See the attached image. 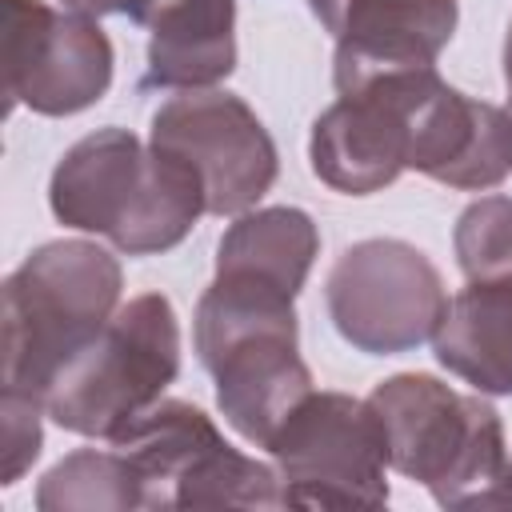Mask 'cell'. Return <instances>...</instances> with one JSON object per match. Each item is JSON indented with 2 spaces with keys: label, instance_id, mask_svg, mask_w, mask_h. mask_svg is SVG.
Here are the masks:
<instances>
[{
  "label": "cell",
  "instance_id": "17",
  "mask_svg": "<svg viewBox=\"0 0 512 512\" xmlns=\"http://www.w3.org/2000/svg\"><path fill=\"white\" fill-rule=\"evenodd\" d=\"M456 264L468 284L512 280V196L472 200L452 228Z\"/></svg>",
  "mask_w": 512,
  "mask_h": 512
},
{
  "label": "cell",
  "instance_id": "7",
  "mask_svg": "<svg viewBox=\"0 0 512 512\" xmlns=\"http://www.w3.org/2000/svg\"><path fill=\"white\" fill-rule=\"evenodd\" d=\"M440 268L408 240L348 244L324 280V308L344 344L364 356H400L428 344L448 312Z\"/></svg>",
  "mask_w": 512,
  "mask_h": 512
},
{
  "label": "cell",
  "instance_id": "5",
  "mask_svg": "<svg viewBox=\"0 0 512 512\" xmlns=\"http://www.w3.org/2000/svg\"><path fill=\"white\" fill-rule=\"evenodd\" d=\"M180 372V320L164 292H140L112 312L52 380L44 412L56 428L112 440L152 408Z\"/></svg>",
  "mask_w": 512,
  "mask_h": 512
},
{
  "label": "cell",
  "instance_id": "19",
  "mask_svg": "<svg viewBox=\"0 0 512 512\" xmlns=\"http://www.w3.org/2000/svg\"><path fill=\"white\" fill-rule=\"evenodd\" d=\"M64 8H76V12H84V16H128L132 24H144V16H148V8H152V0H60Z\"/></svg>",
  "mask_w": 512,
  "mask_h": 512
},
{
  "label": "cell",
  "instance_id": "3",
  "mask_svg": "<svg viewBox=\"0 0 512 512\" xmlns=\"http://www.w3.org/2000/svg\"><path fill=\"white\" fill-rule=\"evenodd\" d=\"M388 468L424 484L440 508H512V452L484 392L428 372H396L368 396Z\"/></svg>",
  "mask_w": 512,
  "mask_h": 512
},
{
  "label": "cell",
  "instance_id": "21",
  "mask_svg": "<svg viewBox=\"0 0 512 512\" xmlns=\"http://www.w3.org/2000/svg\"><path fill=\"white\" fill-rule=\"evenodd\" d=\"M508 112H512V108H508Z\"/></svg>",
  "mask_w": 512,
  "mask_h": 512
},
{
  "label": "cell",
  "instance_id": "16",
  "mask_svg": "<svg viewBox=\"0 0 512 512\" xmlns=\"http://www.w3.org/2000/svg\"><path fill=\"white\" fill-rule=\"evenodd\" d=\"M40 512H128L144 508V488L120 448H80L36 484Z\"/></svg>",
  "mask_w": 512,
  "mask_h": 512
},
{
  "label": "cell",
  "instance_id": "13",
  "mask_svg": "<svg viewBox=\"0 0 512 512\" xmlns=\"http://www.w3.org/2000/svg\"><path fill=\"white\" fill-rule=\"evenodd\" d=\"M436 364L484 396H512V280L464 284L432 336Z\"/></svg>",
  "mask_w": 512,
  "mask_h": 512
},
{
  "label": "cell",
  "instance_id": "18",
  "mask_svg": "<svg viewBox=\"0 0 512 512\" xmlns=\"http://www.w3.org/2000/svg\"><path fill=\"white\" fill-rule=\"evenodd\" d=\"M0 416H4V464H0V484L12 488L40 456L44 448V400L16 392V388H0Z\"/></svg>",
  "mask_w": 512,
  "mask_h": 512
},
{
  "label": "cell",
  "instance_id": "11",
  "mask_svg": "<svg viewBox=\"0 0 512 512\" xmlns=\"http://www.w3.org/2000/svg\"><path fill=\"white\" fill-rule=\"evenodd\" d=\"M408 168L460 192L504 184L512 172V112L472 100L444 80L416 112Z\"/></svg>",
  "mask_w": 512,
  "mask_h": 512
},
{
  "label": "cell",
  "instance_id": "10",
  "mask_svg": "<svg viewBox=\"0 0 512 512\" xmlns=\"http://www.w3.org/2000/svg\"><path fill=\"white\" fill-rule=\"evenodd\" d=\"M4 8V92L36 116H76L112 88V40L76 8L44 0H0Z\"/></svg>",
  "mask_w": 512,
  "mask_h": 512
},
{
  "label": "cell",
  "instance_id": "6",
  "mask_svg": "<svg viewBox=\"0 0 512 512\" xmlns=\"http://www.w3.org/2000/svg\"><path fill=\"white\" fill-rule=\"evenodd\" d=\"M144 488V508H288L276 464L232 448L212 416L160 396L112 440Z\"/></svg>",
  "mask_w": 512,
  "mask_h": 512
},
{
  "label": "cell",
  "instance_id": "8",
  "mask_svg": "<svg viewBox=\"0 0 512 512\" xmlns=\"http://www.w3.org/2000/svg\"><path fill=\"white\" fill-rule=\"evenodd\" d=\"M288 508H384L388 452L368 400L308 392L264 444Z\"/></svg>",
  "mask_w": 512,
  "mask_h": 512
},
{
  "label": "cell",
  "instance_id": "1",
  "mask_svg": "<svg viewBox=\"0 0 512 512\" xmlns=\"http://www.w3.org/2000/svg\"><path fill=\"white\" fill-rule=\"evenodd\" d=\"M48 208L64 228L96 232L124 256L176 248L208 212L204 184L184 160L116 124L80 136L56 160Z\"/></svg>",
  "mask_w": 512,
  "mask_h": 512
},
{
  "label": "cell",
  "instance_id": "14",
  "mask_svg": "<svg viewBox=\"0 0 512 512\" xmlns=\"http://www.w3.org/2000/svg\"><path fill=\"white\" fill-rule=\"evenodd\" d=\"M308 8L340 48L432 64L460 20L456 0H308Z\"/></svg>",
  "mask_w": 512,
  "mask_h": 512
},
{
  "label": "cell",
  "instance_id": "15",
  "mask_svg": "<svg viewBox=\"0 0 512 512\" xmlns=\"http://www.w3.org/2000/svg\"><path fill=\"white\" fill-rule=\"evenodd\" d=\"M320 252V228L304 208L272 204L248 208L232 216L216 244V272L220 276H252L264 284L300 296L312 260Z\"/></svg>",
  "mask_w": 512,
  "mask_h": 512
},
{
  "label": "cell",
  "instance_id": "9",
  "mask_svg": "<svg viewBox=\"0 0 512 512\" xmlns=\"http://www.w3.org/2000/svg\"><path fill=\"white\" fill-rule=\"evenodd\" d=\"M148 144L184 160L200 184L208 216H240L276 184L280 156L264 120L224 88H188L152 112Z\"/></svg>",
  "mask_w": 512,
  "mask_h": 512
},
{
  "label": "cell",
  "instance_id": "20",
  "mask_svg": "<svg viewBox=\"0 0 512 512\" xmlns=\"http://www.w3.org/2000/svg\"><path fill=\"white\" fill-rule=\"evenodd\" d=\"M504 88H508V108H512V20H508V36H504Z\"/></svg>",
  "mask_w": 512,
  "mask_h": 512
},
{
  "label": "cell",
  "instance_id": "4",
  "mask_svg": "<svg viewBox=\"0 0 512 512\" xmlns=\"http://www.w3.org/2000/svg\"><path fill=\"white\" fill-rule=\"evenodd\" d=\"M120 260L92 240H48L4 280L0 384L48 396L60 368L104 332L120 308Z\"/></svg>",
  "mask_w": 512,
  "mask_h": 512
},
{
  "label": "cell",
  "instance_id": "12",
  "mask_svg": "<svg viewBox=\"0 0 512 512\" xmlns=\"http://www.w3.org/2000/svg\"><path fill=\"white\" fill-rule=\"evenodd\" d=\"M140 92L216 88L236 68V0H152Z\"/></svg>",
  "mask_w": 512,
  "mask_h": 512
},
{
  "label": "cell",
  "instance_id": "2",
  "mask_svg": "<svg viewBox=\"0 0 512 512\" xmlns=\"http://www.w3.org/2000/svg\"><path fill=\"white\" fill-rule=\"evenodd\" d=\"M292 300L296 296L264 280L212 276L192 312V348L216 380V408L228 428L256 448H264L312 392Z\"/></svg>",
  "mask_w": 512,
  "mask_h": 512
}]
</instances>
